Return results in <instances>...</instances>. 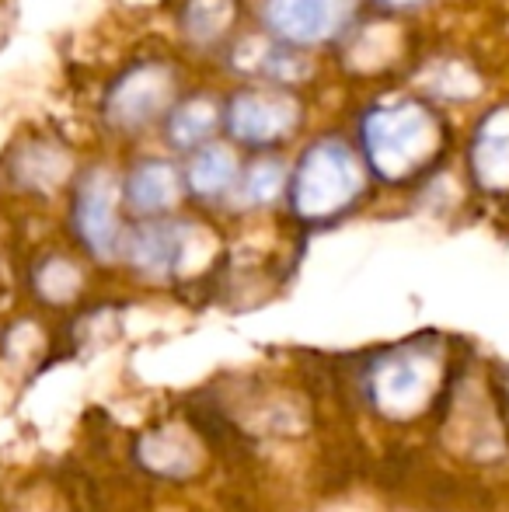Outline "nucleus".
Instances as JSON below:
<instances>
[{
  "instance_id": "3",
  "label": "nucleus",
  "mask_w": 509,
  "mask_h": 512,
  "mask_svg": "<svg viewBox=\"0 0 509 512\" xmlns=\"http://www.w3.org/2000/svg\"><path fill=\"white\" fill-rule=\"evenodd\" d=\"M182 255V230L178 227H143L133 237V262L150 272H168Z\"/></svg>"
},
{
  "instance_id": "1",
  "label": "nucleus",
  "mask_w": 509,
  "mask_h": 512,
  "mask_svg": "<svg viewBox=\"0 0 509 512\" xmlns=\"http://www.w3.org/2000/svg\"><path fill=\"white\" fill-rule=\"evenodd\" d=\"M269 25L297 42L325 39L335 28V0H269Z\"/></svg>"
},
{
  "instance_id": "6",
  "label": "nucleus",
  "mask_w": 509,
  "mask_h": 512,
  "mask_svg": "<svg viewBox=\"0 0 509 512\" xmlns=\"http://www.w3.org/2000/svg\"><path fill=\"white\" fill-rule=\"evenodd\" d=\"M231 161H227L224 150H210L196 161L192 168V182H196L199 192H220L227 182H231Z\"/></svg>"
},
{
  "instance_id": "5",
  "label": "nucleus",
  "mask_w": 509,
  "mask_h": 512,
  "mask_svg": "<svg viewBox=\"0 0 509 512\" xmlns=\"http://www.w3.org/2000/svg\"><path fill=\"white\" fill-rule=\"evenodd\" d=\"M129 199L136 209H161L171 199V178L164 168L150 164V168L136 171L133 182H129Z\"/></svg>"
},
{
  "instance_id": "4",
  "label": "nucleus",
  "mask_w": 509,
  "mask_h": 512,
  "mask_svg": "<svg viewBox=\"0 0 509 512\" xmlns=\"http://www.w3.org/2000/svg\"><path fill=\"white\" fill-rule=\"evenodd\" d=\"M422 366L412 363V359H398V363L384 366L377 373V401L391 411H408L419 401L422 391Z\"/></svg>"
},
{
  "instance_id": "2",
  "label": "nucleus",
  "mask_w": 509,
  "mask_h": 512,
  "mask_svg": "<svg viewBox=\"0 0 509 512\" xmlns=\"http://www.w3.org/2000/svg\"><path fill=\"white\" fill-rule=\"evenodd\" d=\"M77 230H81L91 251H98V255L112 251V244H116V216H112V203L105 196V189L88 185L81 192V199H77Z\"/></svg>"
}]
</instances>
